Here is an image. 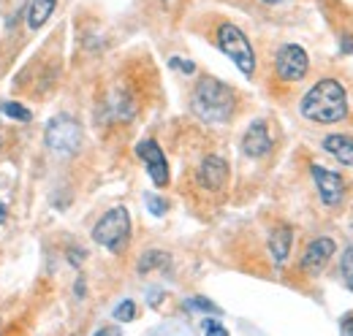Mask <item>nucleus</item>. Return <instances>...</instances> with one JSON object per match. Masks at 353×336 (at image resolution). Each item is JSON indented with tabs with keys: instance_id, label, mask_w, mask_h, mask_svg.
Segmentation results:
<instances>
[{
	"instance_id": "nucleus-1",
	"label": "nucleus",
	"mask_w": 353,
	"mask_h": 336,
	"mask_svg": "<svg viewBox=\"0 0 353 336\" xmlns=\"http://www.w3.org/2000/svg\"><path fill=\"white\" fill-rule=\"evenodd\" d=\"M302 117L318 125H334L348 117V92L337 79H321L310 87L299 103Z\"/></svg>"
},
{
	"instance_id": "nucleus-2",
	"label": "nucleus",
	"mask_w": 353,
	"mask_h": 336,
	"mask_svg": "<svg viewBox=\"0 0 353 336\" xmlns=\"http://www.w3.org/2000/svg\"><path fill=\"white\" fill-rule=\"evenodd\" d=\"M190 109L193 114L207 123V125H223L231 120L234 109H236V95L228 84L218 82L212 76H204L196 84L193 98H190Z\"/></svg>"
},
{
	"instance_id": "nucleus-3",
	"label": "nucleus",
	"mask_w": 353,
	"mask_h": 336,
	"mask_svg": "<svg viewBox=\"0 0 353 336\" xmlns=\"http://www.w3.org/2000/svg\"><path fill=\"white\" fill-rule=\"evenodd\" d=\"M215 41H218V49L245 76L256 74V52H253L250 39L242 33V28H236L234 22H221L215 30Z\"/></svg>"
},
{
	"instance_id": "nucleus-4",
	"label": "nucleus",
	"mask_w": 353,
	"mask_h": 336,
	"mask_svg": "<svg viewBox=\"0 0 353 336\" xmlns=\"http://www.w3.org/2000/svg\"><path fill=\"white\" fill-rule=\"evenodd\" d=\"M92 239H95V244L106 247V250L114 252V255L125 252L128 242H131V214H128V209L125 207H114V209L106 211L95 222Z\"/></svg>"
},
{
	"instance_id": "nucleus-5",
	"label": "nucleus",
	"mask_w": 353,
	"mask_h": 336,
	"mask_svg": "<svg viewBox=\"0 0 353 336\" xmlns=\"http://www.w3.org/2000/svg\"><path fill=\"white\" fill-rule=\"evenodd\" d=\"M46 147L60 155V158H71L79 152L82 147V127L77 120H71L68 114H60L54 117L49 125H46Z\"/></svg>"
},
{
	"instance_id": "nucleus-6",
	"label": "nucleus",
	"mask_w": 353,
	"mask_h": 336,
	"mask_svg": "<svg viewBox=\"0 0 353 336\" xmlns=\"http://www.w3.org/2000/svg\"><path fill=\"white\" fill-rule=\"evenodd\" d=\"M274 71L283 82L294 84L302 82L310 71V57L307 52L299 46V43H283L277 49V57H274Z\"/></svg>"
},
{
	"instance_id": "nucleus-7",
	"label": "nucleus",
	"mask_w": 353,
	"mask_h": 336,
	"mask_svg": "<svg viewBox=\"0 0 353 336\" xmlns=\"http://www.w3.org/2000/svg\"><path fill=\"white\" fill-rule=\"evenodd\" d=\"M310 171H312V182L318 187L321 201L326 207H340L343 198H345V179H343V174L329 171V168L318 166V163L310 168Z\"/></svg>"
},
{
	"instance_id": "nucleus-8",
	"label": "nucleus",
	"mask_w": 353,
	"mask_h": 336,
	"mask_svg": "<svg viewBox=\"0 0 353 336\" xmlns=\"http://www.w3.org/2000/svg\"><path fill=\"white\" fill-rule=\"evenodd\" d=\"M136 155L144 160L147 174H150V179H152L155 187H166L169 185V163H166V155L158 147V141H152V138L139 141L136 144Z\"/></svg>"
},
{
	"instance_id": "nucleus-9",
	"label": "nucleus",
	"mask_w": 353,
	"mask_h": 336,
	"mask_svg": "<svg viewBox=\"0 0 353 336\" xmlns=\"http://www.w3.org/2000/svg\"><path fill=\"white\" fill-rule=\"evenodd\" d=\"M199 185L210 193H221L228 182V163L223 160L221 155H207L199 166V174H196Z\"/></svg>"
},
{
	"instance_id": "nucleus-10",
	"label": "nucleus",
	"mask_w": 353,
	"mask_h": 336,
	"mask_svg": "<svg viewBox=\"0 0 353 336\" xmlns=\"http://www.w3.org/2000/svg\"><path fill=\"white\" fill-rule=\"evenodd\" d=\"M334 239H329V236H321V239H312L307 244V250L302 255V269L310 271V274H318V271H323L326 269V263L332 260V255H334Z\"/></svg>"
},
{
	"instance_id": "nucleus-11",
	"label": "nucleus",
	"mask_w": 353,
	"mask_h": 336,
	"mask_svg": "<svg viewBox=\"0 0 353 336\" xmlns=\"http://www.w3.org/2000/svg\"><path fill=\"white\" fill-rule=\"evenodd\" d=\"M242 152L248 158H264L272 152V136L266 123H253L242 136Z\"/></svg>"
},
{
	"instance_id": "nucleus-12",
	"label": "nucleus",
	"mask_w": 353,
	"mask_h": 336,
	"mask_svg": "<svg viewBox=\"0 0 353 336\" xmlns=\"http://www.w3.org/2000/svg\"><path fill=\"white\" fill-rule=\"evenodd\" d=\"M323 149H326L334 160H340L343 166H353V138H348V136H343V133L326 136V138H323Z\"/></svg>"
},
{
	"instance_id": "nucleus-13",
	"label": "nucleus",
	"mask_w": 353,
	"mask_h": 336,
	"mask_svg": "<svg viewBox=\"0 0 353 336\" xmlns=\"http://www.w3.org/2000/svg\"><path fill=\"white\" fill-rule=\"evenodd\" d=\"M291 242H294V231L288 225H277L269 236V250L277 266H283L288 260V252H291Z\"/></svg>"
},
{
	"instance_id": "nucleus-14",
	"label": "nucleus",
	"mask_w": 353,
	"mask_h": 336,
	"mask_svg": "<svg viewBox=\"0 0 353 336\" xmlns=\"http://www.w3.org/2000/svg\"><path fill=\"white\" fill-rule=\"evenodd\" d=\"M57 8V0H30L28 3V14H25V22L30 30H39L49 22V17L54 14Z\"/></svg>"
},
{
	"instance_id": "nucleus-15",
	"label": "nucleus",
	"mask_w": 353,
	"mask_h": 336,
	"mask_svg": "<svg viewBox=\"0 0 353 336\" xmlns=\"http://www.w3.org/2000/svg\"><path fill=\"white\" fill-rule=\"evenodd\" d=\"M169 260H172L169 252H161V250L144 252V255L139 258V274H150V271H155V269H163V266H169Z\"/></svg>"
},
{
	"instance_id": "nucleus-16",
	"label": "nucleus",
	"mask_w": 353,
	"mask_h": 336,
	"mask_svg": "<svg viewBox=\"0 0 353 336\" xmlns=\"http://www.w3.org/2000/svg\"><path fill=\"white\" fill-rule=\"evenodd\" d=\"M0 109H3V114L6 117H11V120H19V123H28L33 114H30V109H25L22 103H17V101H6V103H0Z\"/></svg>"
},
{
	"instance_id": "nucleus-17",
	"label": "nucleus",
	"mask_w": 353,
	"mask_h": 336,
	"mask_svg": "<svg viewBox=\"0 0 353 336\" xmlns=\"http://www.w3.org/2000/svg\"><path fill=\"white\" fill-rule=\"evenodd\" d=\"M340 271H343V280H345V285L353 291V244L351 247H345L343 252V258H340Z\"/></svg>"
},
{
	"instance_id": "nucleus-18",
	"label": "nucleus",
	"mask_w": 353,
	"mask_h": 336,
	"mask_svg": "<svg viewBox=\"0 0 353 336\" xmlns=\"http://www.w3.org/2000/svg\"><path fill=\"white\" fill-rule=\"evenodd\" d=\"M114 317H117L120 323H131L133 317H136V304H133L131 298H128V301H123V304L114 309Z\"/></svg>"
},
{
	"instance_id": "nucleus-19",
	"label": "nucleus",
	"mask_w": 353,
	"mask_h": 336,
	"mask_svg": "<svg viewBox=\"0 0 353 336\" xmlns=\"http://www.w3.org/2000/svg\"><path fill=\"white\" fill-rule=\"evenodd\" d=\"M147 209L152 211L155 217H163L166 209H169V204H166L163 198H158V196H147Z\"/></svg>"
},
{
	"instance_id": "nucleus-20",
	"label": "nucleus",
	"mask_w": 353,
	"mask_h": 336,
	"mask_svg": "<svg viewBox=\"0 0 353 336\" xmlns=\"http://www.w3.org/2000/svg\"><path fill=\"white\" fill-rule=\"evenodd\" d=\"M188 306H190V309H201V312H212V315H221V309H218L212 301H207V298H190V301H188Z\"/></svg>"
},
{
	"instance_id": "nucleus-21",
	"label": "nucleus",
	"mask_w": 353,
	"mask_h": 336,
	"mask_svg": "<svg viewBox=\"0 0 353 336\" xmlns=\"http://www.w3.org/2000/svg\"><path fill=\"white\" fill-rule=\"evenodd\" d=\"M204 336H228V331L218 320H204Z\"/></svg>"
},
{
	"instance_id": "nucleus-22",
	"label": "nucleus",
	"mask_w": 353,
	"mask_h": 336,
	"mask_svg": "<svg viewBox=\"0 0 353 336\" xmlns=\"http://www.w3.org/2000/svg\"><path fill=\"white\" fill-rule=\"evenodd\" d=\"M340 336H353V312H348L340 323Z\"/></svg>"
},
{
	"instance_id": "nucleus-23",
	"label": "nucleus",
	"mask_w": 353,
	"mask_h": 336,
	"mask_svg": "<svg viewBox=\"0 0 353 336\" xmlns=\"http://www.w3.org/2000/svg\"><path fill=\"white\" fill-rule=\"evenodd\" d=\"M172 65H174V68H179V71H185V74H193V71H196V65H193V63H190V60H172Z\"/></svg>"
},
{
	"instance_id": "nucleus-24",
	"label": "nucleus",
	"mask_w": 353,
	"mask_h": 336,
	"mask_svg": "<svg viewBox=\"0 0 353 336\" xmlns=\"http://www.w3.org/2000/svg\"><path fill=\"white\" fill-rule=\"evenodd\" d=\"M95 336H120V328L117 326H109V328H101Z\"/></svg>"
},
{
	"instance_id": "nucleus-25",
	"label": "nucleus",
	"mask_w": 353,
	"mask_h": 336,
	"mask_svg": "<svg viewBox=\"0 0 353 336\" xmlns=\"http://www.w3.org/2000/svg\"><path fill=\"white\" fill-rule=\"evenodd\" d=\"M68 255H71V263H74V266H79V263H82V258H85V252H82V250L68 252Z\"/></svg>"
},
{
	"instance_id": "nucleus-26",
	"label": "nucleus",
	"mask_w": 353,
	"mask_h": 336,
	"mask_svg": "<svg viewBox=\"0 0 353 336\" xmlns=\"http://www.w3.org/2000/svg\"><path fill=\"white\" fill-rule=\"evenodd\" d=\"M264 6H280V3H288V0H261Z\"/></svg>"
},
{
	"instance_id": "nucleus-27",
	"label": "nucleus",
	"mask_w": 353,
	"mask_h": 336,
	"mask_svg": "<svg viewBox=\"0 0 353 336\" xmlns=\"http://www.w3.org/2000/svg\"><path fill=\"white\" fill-rule=\"evenodd\" d=\"M3 214H6V209H3V207H0V220H3Z\"/></svg>"
}]
</instances>
